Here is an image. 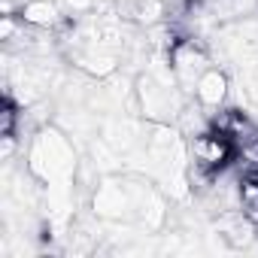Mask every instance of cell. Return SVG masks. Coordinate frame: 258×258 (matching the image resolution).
I'll return each mask as SVG.
<instances>
[{
  "mask_svg": "<svg viewBox=\"0 0 258 258\" xmlns=\"http://www.w3.org/2000/svg\"><path fill=\"white\" fill-rule=\"evenodd\" d=\"M28 170L40 179V188H73L79 173L73 137L55 124L37 127V137L28 152Z\"/></svg>",
  "mask_w": 258,
  "mask_h": 258,
  "instance_id": "6da1fadb",
  "label": "cell"
},
{
  "mask_svg": "<svg viewBox=\"0 0 258 258\" xmlns=\"http://www.w3.org/2000/svg\"><path fill=\"white\" fill-rule=\"evenodd\" d=\"M188 161L204 170L222 173L234 164V140L216 127H207V131L188 137Z\"/></svg>",
  "mask_w": 258,
  "mask_h": 258,
  "instance_id": "7a4b0ae2",
  "label": "cell"
},
{
  "mask_svg": "<svg viewBox=\"0 0 258 258\" xmlns=\"http://www.w3.org/2000/svg\"><path fill=\"white\" fill-rule=\"evenodd\" d=\"M210 52L195 40V37H182L176 46H173V52H170V64H173V76H176V82H179V88L185 91V94H195V85H198V79L210 70Z\"/></svg>",
  "mask_w": 258,
  "mask_h": 258,
  "instance_id": "3957f363",
  "label": "cell"
},
{
  "mask_svg": "<svg viewBox=\"0 0 258 258\" xmlns=\"http://www.w3.org/2000/svg\"><path fill=\"white\" fill-rule=\"evenodd\" d=\"M19 19L37 31H58L67 22L61 0H25L19 7Z\"/></svg>",
  "mask_w": 258,
  "mask_h": 258,
  "instance_id": "277c9868",
  "label": "cell"
},
{
  "mask_svg": "<svg viewBox=\"0 0 258 258\" xmlns=\"http://www.w3.org/2000/svg\"><path fill=\"white\" fill-rule=\"evenodd\" d=\"M228 97H231V76H228L222 67H210V70L198 79V85H195V100H198L201 106H207V109L225 106Z\"/></svg>",
  "mask_w": 258,
  "mask_h": 258,
  "instance_id": "5b68a950",
  "label": "cell"
},
{
  "mask_svg": "<svg viewBox=\"0 0 258 258\" xmlns=\"http://www.w3.org/2000/svg\"><path fill=\"white\" fill-rule=\"evenodd\" d=\"M237 204H240V213H243L252 225H258V176H240Z\"/></svg>",
  "mask_w": 258,
  "mask_h": 258,
  "instance_id": "8992f818",
  "label": "cell"
},
{
  "mask_svg": "<svg viewBox=\"0 0 258 258\" xmlns=\"http://www.w3.org/2000/svg\"><path fill=\"white\" fill-rule=\"evenodd\" d=\"M61 7H64L67 19H82L97 10V0H61Z\"/></svg>",
  "mask_w": 258,
  "mask_h": 258,
  "instance_id": "52a82bcc",
  "label": "cell"
},
{
  "mask_svg": "<svg viewBox=\"0 0 258 258\" xmlns=\"http://www.w3.org/2000/svg\"><path fill=\"white\" fill-rule=\"evenodd\" d=\"M16 149H19V137H16V134L0 137V161H4V164H10V161H13Z\"/></svg>",
  "mask_w": 258,
  "mask_h": 258,
  "instance_id": "ba28073f",
  "label": "cell"
}]
</instances>
